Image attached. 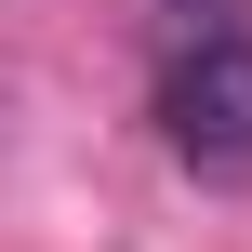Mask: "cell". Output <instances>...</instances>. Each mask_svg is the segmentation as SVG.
I'll use <instances>...</instances> for the list:
<instances>
[{
    "label": "cell",
    "instance_id": "obj_1",
    "mask_svg": "<svg viewBox=\"0 0 252 252\" xmlns=\"http://www.w3.org/2000/svg\"><path fill=\"white\" fill-rule=\"evenodd\" d=\"M159 133H173L186 173H252V27L173 40V66H159Z\"/></svg>",
    "mask_w": 252,
    "mask_h": 252
}]
</instances>
